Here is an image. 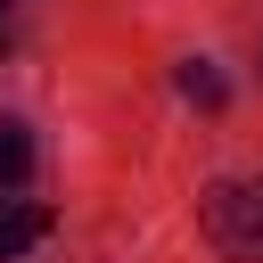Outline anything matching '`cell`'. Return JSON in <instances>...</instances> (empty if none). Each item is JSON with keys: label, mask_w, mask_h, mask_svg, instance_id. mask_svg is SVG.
Listing matches in <instances>:
<instances>
[{"label": "cell", "mask_w": 263, "mask_h": 263, "mask_svg": "<svg viewBox=\"0 0 263 263\" xmlns=\"http://www.w3.org/2000/svg\"><path fill=\"white\" fill-rule=\"evenodd\" d=\"M197 230L214 238V255L263 263V189H255V181H214V189L197 197Z\"/></svg>", "instance_id": "6da1fadb"}, {"label": "cell", "mask_w": 263, "mask_h": 263, "mask_svg": "<svg viewBox=\"0 0 263 263\" xmlns=\"http://www.w3.org/2000/svg\"><path fill=\"white\" fill-rule=\"evenodd\" d=\"M181 99H197V107H222V99H230V82H222L205 58H189V66H181Z\"/></svg>", "instance_id": "277c9868"}, {"label": "cell", "mask_w": 263, "mask_h": 263, "mask_svg": "<svg viewBox=\"0 0 263 263\" xmlns=\"http://www.w3.org/2000/svg\"><path fill=\"white\" fill-rule=\"evenodd\" d=\"M49 238V205H25V197H0V263H16L25 247Z\"/></svg>", "instance_id": "7a4b0ae2"}, {"label": "cell", "mask_w": 263, "mask_h": 263, "mask_svg": "<svg viewBox=\"0 0 263 263\" xmlns=\"http://www.w3.org/2000/svg\"><path fill=\"white\" fill-rule=\"evenodd\" d=\"M25 173H33V140H25V123L0 115V189H16Z\"/></svg>", "instance_id": "3957f363"}]
</instances>
